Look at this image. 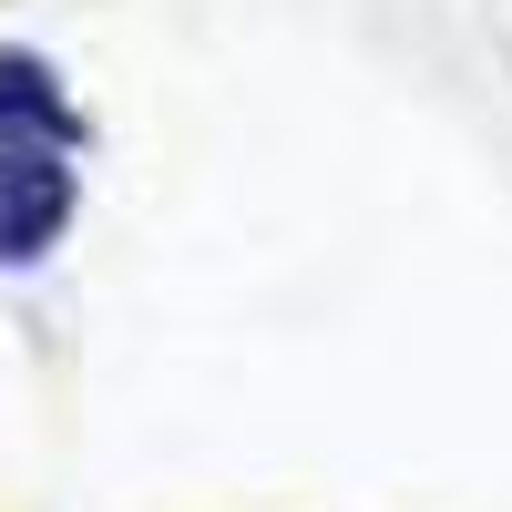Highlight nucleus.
Returning <instances> with one entry per match:
<instances>
[{"label": "nucleus", "instance_id": "1", "mask_svg": "<svg viewBox=\"0 0 512 512\" xmlns=\"http://www.w3.org/2000/svg\"><path fill=\"white\" fill-rule=\"evenodd\" d=\"M72 144L62 134H0V267H31L52 256L62 226H72Z\"/></svg>", "mask_w": 512, "mask_h": 512}, {"label": "nucleus", "instance_id": "2", "mask_svg": "<svg viewBox=\"0 0 512 512\" xmlns=\"http://www.w3.org/2000/svg\"><path fill=\"white\" fill-rule=\"evenodd\" d=\"M0 134H82V123H72V103H62V82L52 72H41L31 52H0Z\"/></svg>", "mask_w": 512, "mask_h": 512}]
</instances>
